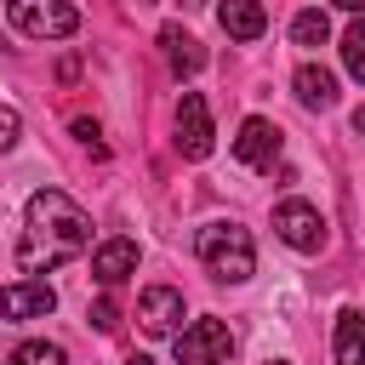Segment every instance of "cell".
I'll use <instances>...</instances> for the list:
<instances>
[{"label": "cell", "mask_w": 365, "mask_h": 365, "mask_svg": "<svg viewBox=\"0 0 365 365\" xmlns=\"http://www.w3.org/2000/svg\"><path fill=\"white\" fill-rule=\"evenodd\" d=\"M17 137H23V120H17V108H6V103H0V154H6V148H17Z\"/></svg>", "instance_id": "19"}, {"label": "cell", "mask_w": 365, "mask_h": 365, "mask_svg": "<svg viewBox=\"0 0 365 365\" xmlns=\"http://www.w3.org/2000/svg\"><path fill=\"white\" fill-rule=\"evenodd\" d=\"M291 40H297V46H325V40H331V17H325L319 6L297 11V17H291Z\"/></svg>", "instance_id": "15"}, {"label": "cell", "mask_w": 365, "mask_h": 365, "mask_svg": "<svg viewBox=\"0 0 365 365\" xmlns=\"http://www.w3.org/2000/svg\"><path fill=\"white\" fill-rule=\"evenodd\" d=\"M125 365H154V359H148V354H131V359H125Z\"/></svg>", "instance_id": "23"}, {"label": "cell", "mask_w": 365, "mask_h": 365, "mask_svg": "<svg viewBox=\"0 0 365 365\" xmlns=\"http://www.w3.org/2000/svg\"><path fill=\"white\" fill-rule=\"evenodd\" d=\"M217 23H222L228 40H262L268 11H262V0H222L217 6Z\"/></svg>", "instance_id": "13"}, {"label": "cell", "mask_w": 365, "mask_h": 365, "mask_svg": "<svg viewBox=\"0 0 365 365\" xmlns=\"http://www.w3.org/2000/svg\"><path fill=\"white\" fill-rule=\"evenodd\" d=\"M6 17L29 40H68L80 29V11L68 0H6Z\"/></svg>", "instance_id": "3"}, {"label": "cell", "mask_w": 365, "mask_h": 365, "mask_svg": "<svg viewBox=\"0 0 365 365\" xmlns=\"http://www.w3.org/2000/svg\"><path fill=\"white\" fill-rule=\"evenodd\" d=\"M57 80L74 86V80H80V57H63V63H57Z\"/></svg>", "instance_id": "21"}, {"label": "cell", "mask_w": 365, "mask_h": 365, "mask_svg": "<svg viewBox=\"0 0 365 365\" xmlns=\"http://www.w3.org/2000/svg\"><path fill=\"white\" fill-rule=\"evenodd\" d=\"M91 245V217L63 194V188H40L23 205V234H17V268L23 274H51L74 257H86Z\"/></svg>", "instance_id": "1"}, {"label": "cell", "mask_w": 365, "mask_h": 365, "mask_svg": "<svg viewBox=\"0 0 365 365\" xmlns=\"http://www.w3.org/2000/svg\"><path fill=\"white\" fill-rule=\"evenodd\" d=\"M194 251H200V262H205V274L217 285H245L257 274V245H251V234L240 222H205Z\"/></svg>", "instance_id": "2"}, {"label": "cell", "mask_w": 365, "mask_h": 365, "mask_svg": "<svg viewBox=\"0 0 365 365\" xmlns=\"http://www.w3.org/2000/svg\"><path fill=\"white\" fill-rule=\"evenodd\" d=\"M171 336H177V365H228L234 354V331L222 319H194Z\"/></svg>", "instance_id": "4"}, {"label": "cell", "mask_w": 365, "mask_h": 365, "mask_svg": "<svg viewBox=\"0 0 365 365\" xmlns=\"http://www.w3.org/2000/svg\"><path fill=\"white\" fill-rule=\"evenodd\" d=\"M177 319H182V291H171V285H148V291L137 297V325H143L148 336H171Z\"/></svg>", "instance_id": "9"}, {"label": "cell", "mask_w": 365, "mask_h": 365, "mask_svg": "<svg viewBox=\"0 0 365 365\" xmlns=\"http://www.w3.org/2000/svg\"><path fill=\"white\" fill-rule=\"evenodd\" d=\"M160 46H165V63H171V74H177V80H194V74L205 68V51H200V40H194L188 29L165 23V29H160Z\"/></svg>", "instance_id": "11"}, {"label": "cell", "mask_w": 365, "mask_h": 365, "mask_svg": "<svg viewBox=\"0 0 365 365\" xmlns=\"http://www.w3.org/2000/svg\"><path fill=\"white\" fill-rule=\"evenodd\" d=\"M268 365H285V359H268Z\"/></svg>", "instance_id": "24"}, {"label": "cell", "mask_w": 365, "mask_h": 365, "mask_svg": "<svg viewBox=\"0 0 365 365\" xmlns=\"http://www.w3.org/2000/svg\"><path fill=\"white\" fill-rule=\"evenodd\" d=\"M211 143H217V131H211L205 97H200V91H182V97H177V154H182V160H205Z\"/></svg>", "instance_id": "6"}, {"label": "cell", "mask_w": 365, "mask_h": 365, "mask_svg": "<svg viewBox=\"0 0 365 365\" xmlns=\"http://www.w3.org/2000/svg\"><path fill=\"white\" fill-rule=\"evenodd\" d=\"M274 234H279L291 251H302V257L325 251V217H319V205H308V200H279V205H274Z\"/></svg>", "instance_id": "5"}, {"label": "cell", "mask_w": 365, "mask_h": 365, "mask_svg": "<svg viewBox=\"0 0 365 365\" xmlns=\"http://www.w3.org/2000/svg\"><path fill=\"white\" fill-rule=\"evenodd\" d=\"M6 365H68V354H63L57 342H46V336H34V342H17Z\"/></svg>", "instance_id": "16"}, {"label": "cell", "mask_w": 365, "mask_h": 365, "mask_svg": "<svg viewBox=\"0 0 365 365\" xmlns=\"http://www.w3.org/2000/svg\"><path fill=\"white\" fill-rule=\"evenodd\" d=\"M234 160L251 165V171H274V160H279V125L262 120V114H251L240 125V137H234Z\"/></svg>", "instance_id": "8"}, {"label": "cell", "mask_w": 365, "mask_h": 365, "mask_svg": "<svg viewBox=\"0 0 365 365\" xmlns=\"http://www.w3.org/2000/svg\"><path fill=\"white\" fill-rule=\"evenodd\" d=\"M291 91H297V103H302V108L325 114V108L336 103V74H331V68H319V63H302V68L291 74Z\"/></svg>", "instance_id": "12"}, {"label": "cell", "mask_w": 365, "mask_h": 365, "mask_svg": "<svg viewBox=\"0 0 365 365\" xmlns=\"http://www.w3.org/2000/svg\"><path fill=\"white\" fill-rule=\"evenodd\" d=\"M342 68H348L354 80H365V23H354V29L342 34Z\"/></svg>", "instance_id": "17"}, {"label": "cell", "mask_w": 365, "mask_h": 365, "mask_svg": "<svg viewBox=\"0 0 365 365\" xmlns=\"http://www.w3.org/2000/svg\"><path fill=\"white\" fill-rule=\"evenodd\" d=\"M51 308H57V291H51L46 279H34V274L0 285V319H17V325H23V319H46Z\"/></svg>", "instance_id": "7"}, {"label": "cell", "mask_w": 365, "mask_h": 365, "mask_svg": "<svg viewBox=\"0 0 365 365\" xmlns=\"http://www.w3.org/2000/svg\"><path fill=\"white\" fill-rule=\"evenodd\" d=\"M91 274H97V285H125L131 274H137V240H125V234H114V240H103L97 251H91Z\"/></svg>", "instance_id": "10"}, {"label": "cell", "mask_w": 365, "mask_h": 365, "mask_svg": "<svg viewBox=\"0 0 365 365\" xmlns=\"http://www.w3.org/2000/svg\"><path fill=\"white\" fill-rule=\"evenodd\" d=\"M86 319H91V325H97V331H103V336H108V331H114V325H120V308H114V297H97V302H91V308H86Z\"/></svg>", "instance_id": "18"}, {"label": "cell", "mask_w": 365, "mask_h": 365, "mask_svg": "<svg viewBox=\"0 0 365 365\" xmlns=\"http://www.w3.org/2000/svg\"><path fill=\"white\" fill-rule=\"evenodd\" d=\"M137 6H148V0H137Z\"/></svg>", "instance_id": "25"}, {"label": "cell", "mask_w": 365, "mask_h": 365, "mask_svg": "<svg viewBox=\"0 0 365 365\" xmlns=\"http://www.w3.org/2000/svg\"><path fill=\"white\" fill-rule=\"evenodd\" d=\"M74 137H80L86 148H97V137H103V131H97V120H86V114H80V120H74Z\"/></svg>", "instance_id": "20"}, {"label": "cell", "mask_w": 365, "mask_h": 365, "mask_svg": "<svg viewBox=\"0 0 365 365\" xmlns=\"http://www.w3.org/2000/svg\"><path fill=\"white\" fill-rule=\"evenodd\" d=\"M331 6H336V11H359L365 0H331Z\"/></svg>", "instance_id": "22"}, {"label": "cell", "mask_w": 365, "mask_h": 365, "mask_svg": "<svg viewBox=\"0 0 365 365\" xmlns=\"http://www.w3.org/2000/svg\"><path fill=\"white\" fill-rule=\"evenodd\" d=\"M336 365H365V314L359 308L336 314Z\"/></svg>", "instance_id": "14"}]
</instances>
